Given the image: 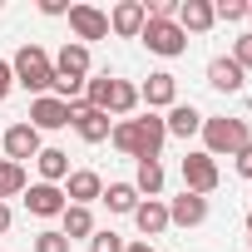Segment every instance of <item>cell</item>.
Segmentation results:
<instances>
[{
  "label": "cell",
  "instance_id": "74e56055",
  "mask_svg": "<svg viewBox=\"0 0 252 252\" xmlns=\"http://www.w3.org/2000/svg\"><path fill=\"white\" fill-rule=\"evenodd\" d=\"M247 20H252V0H247Z\"/></svg>",
  "mask_w": 252,
  "mask_h": 252
},
{
  "label": "cell",
  "instance_id": "52a82bcc",
  "mask_svg": "<svg viewBox=\"0 0 252 252\" xmlns=\"http://www.w3.org/2000/svg\"><path fill=\"white\" fill-rule=\"evenodd\" d=\"M139 104H149V114H168L173 104H178V74H168V69H154L144 84H139Z\"/></svg>",
  "mask_w": 252,
  "mask_h": 252
},
{
  "label": "cell",
  "instance_id": "4dcf8cb0",
  "mask_svg": "<svg viewBox=\"0 0 252 252\" xmlns=\"http://www.w3.org/2000/svg\"><path fill=\"white\" fill-rule=\"evenodd\" d=\"M227 60H232V64H237V69H242V74H247V69H252V30H247V35H237V40H232V55H227Z\"/></svg>",
  "mask_w": 252,
  "mask_h": 252
},
{
  "label": "cell",
  "instance_id": "277c9868",
  "mask_svg": "<svg viewBox=\"0 0 252 252\" xmlns=\"http://www.w3.org/2000/svg\"><path fill=\"white\" fill-rule=\"evenodd\" d=\"M139 40L149 45V55H163V60H178V55H188V35H183L173 20H149Z\"/></svg>",
  "mask_w": 252,
  "mask_h": 252
},
{
  "label": "cell",
  "instance_id": "e0dca14e",
  "mask_svg": "<svg viewBox=\"0 0 252 252\" xmlns=\"http://www.w3.org/2000/svg\"><path fill=\"white\" fill-rule=\"evenodd\" d=\"M134 227H139L144 237L168 232V198H144V203L134 208Z\"/></svg>",
  "mask_w": 252,
  "mask_h": 252
},
{
  "label": "cell",
  "instance_id": "7c38bea8",
  "mask_svg": "<svg viewBox=\"0 0 252 252\" xmlns=\"http://www.w3.org/2000/svg\"><path fill=\"white\" fill-rule=\"evenodd\" d=\"M60 188H64V198H69L74 208H89V203H99V193H104V178H99L94 168H69V178H64Z\"/></svg>",
  "mask_w": 252,
  "mask_h": 252
},
{
  "label": "cell",
  "instance_id": "5b68a950",
  "mask_svg": "<svg viewBox=\"0 0 252 252\" xmlns=\"http://www.w3.org/2000/svg\"><path fill=\"white\" fill-rule=\"evenodd\" d=\"M69 129H74L84 144H109V129H114V119H109L104 109H89L84 99H74V104H69Z\"/></svg>",
  "mask_w": 252,
  "mask_h": 252
},
{
  "label": "cell",
  "instance_id": "ac0fdd59",
  "mask_svg": "<svg viewBox=\"0 0 252 252\" xmlns=\"http://www.w3.org/2000/svg\"><path fill=\"white\" fill-rule=\"evenodd\" d=\"M208 84L218 89V94H242V84H247V74L227 60V55H218V60H208Z\"/></svg>",
  "mask_w": 252,
  "mask_h": 252
},
{
  "label": "cell",
  "instance_id": "2e32d148",
  "mask_svg": "<svg viewBox=\"0 0 252 252\" xmlns=\"http://www.w3.org/2000/svg\"><path fill=\"white\" fill-rule=\"evenodd\" d=\"M109 144L124 154V158H144V129H139V119H114V129H109Z\"/></svg>",
  "mask_w": 252,
  "mask_h": 252
},
{
  "label": "cell",
  "instance_id": "7a4b0ae2",
  "mask_svg": "<svg viewBox=\"0 0 252 252\" xmlns=\"http://www.w3.org/2000/svg\"><path fill=\"white\" fill-rule=\"evenodd\" d=\"M203 154L208 158H232L237 149L252 144V129H247V119H232V114H218V119H203Z\"/></svg>",
  "mask_w": 252,
  "mask_h": 252
},
{
  "label": "cell",
  "instance_id": "f1b7e54d",
  "mask_svg": "<svg viewBox=\"0 0 252 252\" xmlns=\"http://www.w3.org/2000/svg\"><path fill=\"white\" fill-rule=\"evenodd\" d=\"M30 247H35V252H69V237H64L60 227H45V232H35Z\"/></svg>",
  "mask_w": 252,
  "mask_h": 252
},
{
  "label": "cell",
  "instance_id": "836d02e7",
  "mask_svg": "<svg viewBox=\"0 0 252 252\" xmlns=\"http://www.w3.org/2000/svg\"><path fill=\"white\" fill-rule=\"evenodd\" d=\"M40 15H69V0H40Z\"/></svg>",
  "mask_w": 252,
  "mask_h": 252
},
{
  "label": "cell",
  "instance_id": "4316f807",
  "mask_svg": "<svg viewBox=\"0 0 252 252\" xmlns=\"http://www.w3.org/2000/svg\"><path fill=\"white\" fill-rule=\"evenodd\" d=\"M109 84H114V74H89V79H84V104H89V109H104Z\"/></svg>",
  "mask_w": 252,
  "mask_h": 252
},
{
  "label": "cell",
  "instance_id": "83f0119b",
  "mask_svg": "<svg viewBox=\"0 0 252 252\" xmlns=\"http://www.w3.org/2000/svg\"><path fill=\"white\" fill-rule=\"evenodd\" d=\"M213 20H222V25L247 20V0H213Z\"/></svg>",
  "mask_w": 252,
  "mask_h": 252
},
{
  "label": "cell",
  "instance_id": "8fae6325",
  "mask_svg": "<svg viewBox=\"0 0 252 252\" xmlns=\"http://www.w3.org/2000/svg\"><path fill=\"white\" fill-rule=\"evenodd\" d=\"M0 149H5V158H10V163H25V158H40V149H45V144H40V134L30 129V124L20 119V124H10V129L0 134Z\"/></svg>",
  "mask_w": 252,
  "mask_h": 252
},
{
  "label": "cell",
  "instance_id": "f546056e",
  "mask_svg": "<svg viewBox=\"0 0 252 252\" xmlns=\"http://www.w3.org/2000/svg\"><path fill=\"white\" fill-rule=\"evenodd\" d=\"M89 252H124V237H119L114 227H94V237H89Z\"/></svg>",
  "mask_w": 252,
  "mask_h": 252
},
{
  "label": "cell",
  "instance_id": "6da1fadb",
  "mask_svg": "<svg viewBox=\"0 0 252 252\" xmlns=\"http://www.w3.org/2000/svg\"><path fill=\"white\" fill-rule=\"evenodd\" d=\"M10 74H15V84L20 89H30V99H40V94H50V84H55V55L45 50V45H20L15 50V60H10Z\"/></svg>",
  "mask_w": 252,
  "mask_h": 252
},
{
  "label": "cell",
  "instance_id": "ffe728a7",
  "mask_svg": "<svg viewBox=\"0 0 252 252\" xmlns=\"http://www.w3.org/2000/svg\"><path fill=\"white\" fill-rule=\"evenodd\" d=\"M203 119H208V114H198L193 104H173V109L163 114V129H168V139H193V134L203 129Z\"/></svg>",
  "mask_w": 252,
  "mask_h": 252
},
{
  "label": "cell",
  "instance_id": "8992f818",
  "mask_svg": "<svg viewBox=\"0 0 252 252\" xmlns=\"http://www.w3.org/2000/svg\"><path fill=\"white\" fill-rule=\"evenodd\" d=\"M25 124H30L35 134L69 129V104H64V99H55V94H40V99H30V114H25Z\"/></svg>",
  "mask_w": 252,
  "mask_h": 252
},
{
  "label": "cell",
  "instance_id": "9a60e30c",
  "mask_svg": "<svg viewBox=\"0 0 252 252\" xmlns=\"http://www.w3.org/2000/svg\"><path fill=\"white\" fill-rule=\"evenodd\" d=\"M173 25H178L183 35H208V30L218 25V20H213V0H178Z\"/></svg>",
  "mask_w": 252,
  "mask_h": 252
},
{
  "label": "cell",
  "instance_id": "1f68e13d",
  "mask_svg": "<svg viewBox=\"0 0 252 252\" xmlns=\"http://www.w3.org/2000/svg\"><path fill=\"white\" fill-rule=\"evenodd\" d=\"M232 168H237V173H242V178H252V144H247V149H237V154H232Z\"/></svg>",
  "mask_w": 252,
  "mask_h": 252
},
{
  "label": "cell",
  "instance_id": "d6a6232c",
  "mask_svg": "<svg viewBox=\"0 0 252 252\" xmlns=\"http://www.w3.org/2000/svg\"><path fill=\"white\" fill-rule=\"evenodd\" d=\"M10 89H15V74H10V60H0V104L10 99Z\"/></svg>",
  "mask_w": 252,
  "mask_h": 252
},
{
  "label": "cell",
  "instance_id": "603a6c76",
  "mask_svg": "<svg viewBox=\"0 0 252 252\" xmlns=\"http://www.w3.org/2000/svg\"><path fill=\"white\" fill-rule=\"evenodd\" d=\"M35 168H40V183H64L69 178V154L64 149H40V158H35Z\"/></svg>",
  "mask_w": 252,
  "mask_h": 252
},
{
  "label": "cell",
  "instance_id": "484cf974",
  "mask_svg": "<svg viewBox=\"0 0 252 252\" xmlns=\"http://www.w3.org/2000/svg\"><path fill=\"white\" fill-rule=\"evenodd\" d=\"M139 129H144V158H158V154H163V144H168L163 114H144V119H139Z\"/></svg>",
  "mask_w": 252,
  "mask_h": 252
},
{
  "label": "cell",
  "instance_id": "e575fe53",
  "mask_svg": "<svg viewBox=\"0 0 252 252\" xmlns=\"http://www.w3.org/2000/svg\"><path fill=\"white\" fill-rule=\"evenodd\" d=\"M10 222H15V213H10V203H0V237L10 232Z\"/></svg>",
  "mask_w": 252,
  "mask_h": 252
},
{
  "label": "cell",
  "instance_id": "ba28073f",
  "mask_svg": "<svg viewBox=\"0 0 252 252\" xmlns=\"http://www.w3.org/2000/svg\"><path fill=\"white\" fill-rule=\"evenodd\" d=\"M89 45H79V40H64L60 50H55V79H69V84H84L89 79Z\"/></svg>",
  "mask_w": 252,
  "mask_h": 252
},
{
  "label": "cell",
  "instance_id": "3957f363",
  "mask_svg": "<svg viewBox=\"0 0 252 252\" xmlns=\"http://www.w3.org/2000/svg\"><path fill=\"white\" fill-rule=\"evenodd\" d=\"M183 193H198V198H208V193H218V183H222V168H218V158H208L203 149H193L188 158H183Z\"/></svg>",
  "mask_w": 252,
  "mask_h": 252
},
{
  "label": "cell",
  "instance_id": "d4e9b609",
  "mask_svg": "<svg viewBox=\"0 0 252 252\" xmlns=\"http://www.w3.org/2000/svg\"><path fill=\"white\" fill-rule=\"evenodd\" d=\"M25 188H30V173H25V163L0 158V203H5V198H20Z\"/></svg>",
  "mask_w": 252,
  "mask_h": 252
},
{
  "label": "cell",
  "instance_id": "7402d4cb",
  "mask_svg": "<svg viewBox=\"0 0 252 252\" xmlns=\"http://www.w3.org/2000/svg\"><path fill=\"white\" fill-rule=\"evenodd\" d=\"M60 232H64L69 242H89V237H94V213H89V208H74V203H69V208L60 213Z\"/></svg>",
  "mask_w": 252,
  "mask_h": 252
},
{
  "label": "cell",
  "instance_id": "5bb4252c",
  "mask_svg": "<svg viewBox=\"0 0 252 252\" xmlns=\"http://www.w3.org/2000/svg\"><path fill=\"white\" fill-rule=\"evenodd\" d=\"M203 222H208V198H198V193L168 198V227H203Z\"/></svg>",
  "mask_w": 252,
  "mask_h": 252
},
{
  "label": "cell",
  "instance_id": "8d00e7d4",
  "mask_svg": "<svg viewBox=\"0 0 252 252\" xmlns=\"http://www.w3.org/2000/svg\"><path fill=\"white\" fill-rule=\"evenodd\" d=\"M247 247H252V213H247Z\"/></svg>",
  "mask_w": 252,
  "mask_h": 252
},
{
  "label": "cell",
  "instance_id": "4fadbf2b",
  "mask_svg": "<svg viewBox=\"0 0 252 252\" xmlns=\"http://www.w3.org/2000/svg\"><path fill=\"white\" fill-rule=\"evenodd\" d=\"M25 208L35 213V218H60L64 208H69V198H64V188H55V183H30L25 193Z\"/></svg>",
  "mask_w": 252,
  "mask_h": 252
},
{
  "label": "cell",
  "instance_id": "d6986e66",
  "mask_svg": "<svg viewBox=\"0 0 252 252\" xmlns=\"http://www.w3.org/2000/svg\"><path fill=\"white\" fill-rule=\"evenodd\" d=\"M134 109H139V84L114 79L109 84V99H104V114L109 119H134Z\"/></svg>",
  "mask_w": 252,
  "mask_h": 252
},
{
  "label": "cell",
  "instance_id": "cb8c5ba5",
  "mask_svg": "<svg viewBox=\"0 0 252 252\" xmlns=\"http://www.w3.org/2000/svg\"><path fill=\"white\" fill-rule=\"evenodd\" d=\"M99 203H104L109 213H129V218H134V208H139L144 198H139V188H134V183H109V188L99 193Z\"/></svg>",
  "mask_w": 252,
  "mask_h": 252
},
{
  "label": "cell",
  "instance_id": "9c48e42d",
  "mask_svg": "<svg viewBox=\"0 0 252 252\" xmlns=\"http://www.w3.org/2000/svg\"><path fill=\"white\" fill-rule=\"evenodd\" d=\"M144 25H149L144 0H119V5L109 10V35H119V40H139Z\"/></svg>",
  "mask_w": 252,
  "mask_h": 252
},
{
  "label": "cell",
  "instance_id": "44dd1931",
  "mask_svg": "<svg viewBox=\"0 0 252 252\" xmlns=\"http://www.w3.org/2000/svg\"><path fill=\"white\" fill-rule=\"evenodd\" d=\"M163 183H168V173H163L158 158H139V163H134V188H139V198H163Z\"/></svg>",
  "mask_w": 252,
  "mask_h": 252
},
{
  "label": "cell",
  "instance_id": "30bf717a",
  "mask_svg": "<svg viewBox=\"0 0 252 252\" xmlns=\"http://www.w3.org/2000/svg\"><path fill=\"white\" fill-rule=\"evenodd\" d=\"M69 30L79 45H94V40H109V15L99 5H69Z\"/></svg>",
  "mask_w": 252,
  "mask_h": 252
},
{
  "label": "cell",
  "instance_id": "d590c367",
  "mask_svg": "<svg viewBox=\"0 0 252 252\" xmlns=\"http://www.w3.org/2000/svg\"><path fill=\"white\" fill-rule=\"evenodd\" d=\"M124 252H154L149 242H124Z\"/></svg>",
  "mask_w": 252,
  "mask_h": 252
}]
</instances>
